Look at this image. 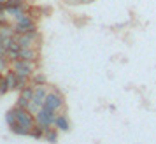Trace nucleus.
Returning a JSON list of instances; mask_svg holds the SVG:
<instances>
[{
	"label": "nucleus",
	"instance_id": "nucleus-13",
	"mask_svg": "<svg viewBox=\"0 0 156 144\" xmlns=\"http://www.w3.org/2000/svg\"><path fill=\"white\" fill-rule=\"evenodd\" d=\"M9 130H11L12 134H16V135H30V130L25 128V127L20 125V123H14L12 127H9Z\"/></svg>",
	"mask_w": 156,
	"mask_h": 144
},
{
	"label": "nucleus",
	"instance_id": "nucleus-1",
	"mask_svg": "<svg viewBox=\"0 0 156 144\" xmlns=\"http://www.w3.org/2000/svg\"><path fill=\"white\" fill-rule=\"evenodd\" d=\"M12 111H14V114H16V123L23 125L25 128L32 130V127H34V125H37L35 114H32L28 109L20 107V106H14V107H12Z\"/></svg>",
	"mask_w": 156,
	"mask_h": 144
},
{
	"label": "nucleus",
	"instance_id": "nucleus-7",
	"mask_svg": "<svg viewBox=\"0 0 156 144\" xmlns=\"http://www.w3.org/2000/svg\"><path fill=\"white\" fill-rule=\"evenodd\" d=\"M48 93H49V88H48V85L35 86V90H34V102H37L39 106H42V107H44V102H46Z\"/></svg>",
	"mask_w": 156,
	"mask_h": 144
},
{
	"label": "nucleus",
	"instance_id": "nucleus-5",
	"mask_svg": "<svg viewBox=\"0 0 156 144\" xmlns=\"http://www.w3.org/2000/svg\"><path fill=\"white\" fill-rule=\"evenodd\" d=\"M44 106H46V107L55 109V111H62V109L65 107V99H63V95L60 93L56 88L49 90V93H48V97H46Z\"/></svg>",
	"mask_w": 156,
	"mask_h": 144
},
{
	"label": "nucleus",
	"instance_id": "nucleus-11",
	"mask_svg": "<svg viewBox=\"0 0 156 144\" xmlns=\"http://www.w3.org/2000/svg\"><path fill=\"white\" fill-rule=\"evenodd\" d=\"M56 127L53 128V127H49V128H46V134H44V139L48 141L49 144H56L58 142V132H56Z\"/></svg>",
	"mask_w": 156,
	"mask_h": 144
},
{
	"label": "nucleus",
	"instance_id": "nucleus-23",
	"mask_svg": "<svg viewBox=\"0 0 156 144\" xmlns=\"http://www.w3.org/2000/svg\"><path fill=\"white\" fill-rule=\"evenodd\" d=\"M91 2H95V0H70L69 4H72V5H81V4H91Z\"/></svg>",
	"mask_w": 156,
	"mask_h": 144
},
{
	"label": "nucleus",
	"instance_id": "nucleus-9",
	"mask_svg": "<svg viewBox=\"0 0 156 144\" xmlns=\"http://www.w3.org/2000/svg\"><path fill=\"white\" fill-rule=\"evenodd\" d=\"M28 81L34 88L41 86V85H48V77H46V74H42V72H34V74L30 76Z\"/></svg>",
	"mask_w": 156,
	"mask_h": 144
},
{
	"label": "nucleus",
	"instance_id": "nucleus-20",
	"mask_svg": "<svg viewBox=\"0 0 156 144\" xmlns=\"http://www.w3.org/2000/svg\"><path fill=\"white\" fill-rule=\"evenodd\" d=\"M5 123H7V127H12L16 123V114L12 109H9L7 113H5Z\"/></svg>",
	"mask_w": 156,
	"mask_h": 144
},
{
	"label": "nucleus",
	"instance_id": "nucleus-2",
	"mask_svg": "<svg viewBox=\"0 0 156 144\" xmlns=\"http://www.w3.org/2000/svg\"><path fill=\"white\" fill-rule=\"evenodd\" d=\"M56 113H58V111H55V109L46 107V106H44V107L39 111V114L35 116L37 125H41L42 128H49V127H55V120H56V116H58Z\"/></svg>",
	"mask_w": 156,
	"mask_h": 144
},
{
	"label": "nucleus",
	"instance_id": "nucleus-8",
	"mask_svg": "<svg viewBox=\"0 0 156 144\" xmlns=\"http://www.w3.org/2000/svg\"><path fill=\"white\" fill-rule=\"evenodd\" d=\"M20 58L28 60V62H39V49L37 48H21L20 49Z\"/></svg>",
	"mask_w": 156,
	"mask_h": 144
},
{
	"label": "nucleus",
	"instance_id": "nucleus-10",
	"mask_svg": "<svg viewBox=\"0 0 156 144\" xmlns=\"http://www.w3.org/2000/svg\"><path fill=\"white\" fill-rule=\"evenodd\" d=\"M55 127H56L60 132H69V128H70L69 118H67L65 114H58L56 120H55Z\"/></svg>",
	"mask_w": 156,
	"mask_h": 144
},
{
	"label": "nucleus",
	"instance_id": "nucleus-21",
	"mask_svg": "<svg viewBox=\"0 0 156 144\" xmlns=\"http://www.w3.org/2000/svg\"><path fill=\"white\" fill-rule=\"evenodd\" d=\"M27 109H28V111L32 113V114H35V116H37V114H39V111L42 109V106H39L37 102H34V100H32V102L28 104V107H27Z\"/></svg>",
	"mask_w": 156,
	"mask_h": 144
},
{
	"label": "nucleus",
	"instance_id": "nucleus-15",
	"mask_svg": "<svg viewBox=\"0 0 156 144\" xmlns=\"http://www.w3.org/2000/svg\"><path fill=\"white\" fill-rule=\"evenodd\" d=\"M27 14L30 16V18H34V20H39L41 18V14H42V7H37V5H28V9H27Z\"/></svg>",
	"mask_w": 156,
	"mask_h": 144
},
{
	"label": "nucleus",
	"instance_id": "nucleus-25",
	"mask_svg": "<svg viewBox=\"0 0 156 144\" xmlns=\"http://www.w3.org/2000/svg\"><path fill=\"white\" fill-rule=\"evenodd\" d=\"M42 14H44V16L49 14V7H42Z\"/></svg>",
	"mask_w": 156,
	"mask_h": 144
},
{
	"label": "nucleus",
	"instance_id": "nucleus-17",
	"mask_svg": "<svg viewBox=\"0 0 156 144\" xmlns=\"http://www.w3.org/2000/svg\"><path fill=\"white\" fill-rule=\"evenodd\" d=\"M11 60L7 56H0V74H5L7 70H11Z\"/></svg>",
	"mask_w": 156,
	"mask_h": 144
},
{
	"label": "nucleus",
	"instance_id": "nucleus-27",
	"mask_svg": "<svg viewBox=\"0 0 156 144\" xmlns=\"http://www.w3.org/2000/svg\"><path fill=\"white\" fill-rule=\"evenodd\" d=\"M2 25H4V23H2V21H0V28H2Z\"/></svg>",
	"mask_w": 156,
	"mask_h": 144
},
{
	"label": "nucleus",
	"instance_id": "nucleus-14",
	"mask_svg": "<svg viewBox=\"0 0 156 144\" xmlns=\"http://www.w3.org/2000/svg\"><path fill=\"white\" fill-rule=\"evenodd\" d=\"M44 134H46V128H42L41 125H34L30 130V137L34 139H44Z\"/></svg>",
	"mask_w": 156,
	"mask_h": 144
},
{
	"label": "nucleus",
	"instance_id": "nucleus-22",
	"mask_svg": "<svg viewBox=\"0 0 156 144\" xmlns=\"http://www.w3.org/2000/svg\"><path fill=\"white\" fill-rule=\"evenodd\" d=\"M30 102H32V100H27L23 95H20V97H18V100H16V106H20V107H25V109H27Z\"/></svg>",
	"mask_w": 156,
	"mask_h": 144
},
{
	"label": "nucleus",
	"instance_id": "nucleus-18",
	"mask_svg": "<svg viewBox=\"0 0 156 144\" xmlns=\"http://www.w3.org/2000/svg\"><path fill=\"white\" fill-rule=\"evenodd\" d=\"M9 90H11V88H9V83H7L5 74H0V97H2V95H5Z\"/></svg>",
	"mask_w": 156,
	"mask_h": 144
},
{
	"label": "nucleus",
	"instance_id": "nucleus-4",
	"mask_svg": "<svg viewBox=\"0 0 156 144\" xmlns=\"http://www.w3.org/2000/svg\"><path fill=\"white\" fill-rule=\"evenodd\" d=\"M14 37L21 48H39V44H41V34L37 30H32L27 34H18Z\"/></svg>",
	"mask_w": 156,
	"mask_h": 144
},
{
	"label": "nucleus",
	"instance_id": "nucleus-19",
	"mask_svg": "<svg viewBox=\"0 0 156 144\" xmlns=\"http://www.w3.org/2000/svg\"><path fill=\"white\" fill-rule=\"evenodd\" d=\"M34 90H35V88L32 86V85H28V86L25 88L23 92H20V95H23L27 100H34Z\"/></svg>",
	"mask_w": 156,
	"mask_h": 144
},
{
	"label": "nucleus",
	"instance_id": "nucleus-26",
	"mask_svg": "<svg viewBox=\"0 0 156 144\" xmlns=\"http://www.w3.org/2000/svg\"><path fill=\"white\" fill-rule=\"evenodd\" d=\"M7 2H9V0H0V4H4V5H5Z\"/></svg>",
	"mask_w": 156,
	"mask_h": 144
},
{
	"label": "nucleus",
	"instance_id": "nucleus-28",
	"mask_svg": "<svg viewBox=\"0 0 156 144\" xmlns=\"http://www.w3.org/2000/svg\"><path fill=\"white\" fill-rule=\"evenodd\" d=\"M63 2H70V0H63Z\"/></svg>",
	"mask_w": 156,
	"mask_h": 144
},
{
	"label": "nucleus",
	"instance_id": "nucleus-12",
	"mask_svg": "<svg viewBox=\"0 0 156 144\" xmlns=\"http://www.w3.org/2000/svg\"><path fill=\"white\" fill-rule=\"evenodd\" d=\"M5 77H7V83H9V88L11 90H16V85H18V74H16L12 69L5 72Z\"/></svg>",
	"mask_w": 156,
	"mask_h": 144
},
{
	"label": "nucleus",
	"instance_id": "nucleus-24",
	"mask_svg": "<svg viewBox=\"0 0 156 144\" xmlns=\"http://www.w3.org/2000/svg\"><path fill=\"white\" fill-rule=\"evenodd\" d=\"M5 53H7L5 46H4V44H0V56H5Z\"/></svg>",
	"mask_w": 156,
	"mask_h": 144
},
{
	"label": "nucleus",
	"instance_id": "nucleus-6",
	"mask_svg": "<svg viewBox=\"0 0 156 144\" xmlns=\"http://www.w3.org/2000/svg\"><path fill=\"white\" fill-rule=\"evenodd\" d=\"M32 30H37V25H35V20L30 18L28 14H25L21 20H18V21L14 23L16 35H18V34H27V32H32Z\"/></svg>",
	"mask_w": 156,
	"mask_h": 144
},
{
	"label": "nucleus",
	"instance_id": "nucleus-3",
	"mask_svg": "<svg viewBox=\"0 0 156 144\" xmlns=\"http://www.w3.org/2000/svg\"><path fill=\"white\" fill-rule=\"evenodd\" d=\"M11 67H12V70L16 72V74H20V76H25V77H28L35 72L37 69V62H28V60H14L12 63H11Z\"/></svg>",
	"mask_w": 156,
	"mask_h": 144
},
{
	"label": "nucleus",
	"instance_id": "nucleus-16",
	"mask_svg": "<svg viewBox=\"0 0 156 144\" xmlns=\"http://www.w3.org/2000/svg\"><path fill=\"white\" fill-rule=\"evenodd\" d=\"M0 34H2V35L5 37V39H7V37H14L16 35V32H14V25H2V28H0Z\"/></svg>",
	"mask_w": 156,
	"mask_h": 144
}]
</instances>
